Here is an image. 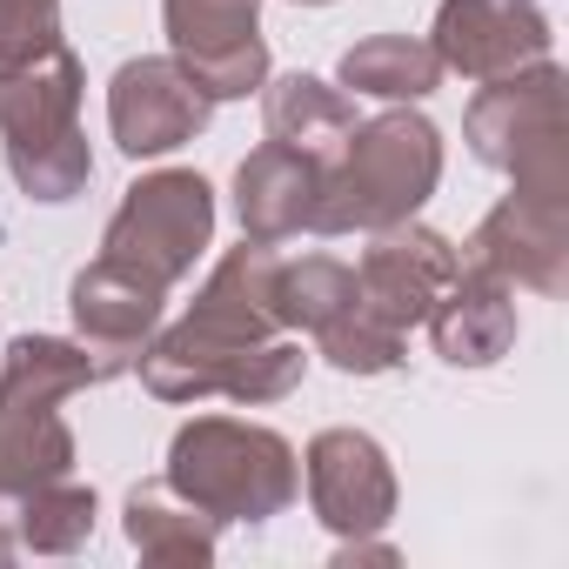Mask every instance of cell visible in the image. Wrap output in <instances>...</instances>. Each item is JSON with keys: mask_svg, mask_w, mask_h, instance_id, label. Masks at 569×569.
Wrapping results in <instances>:
<instances>
[{"mask_svg": "<svg viewBox=\"0 0 569 569\" xmlns=\"http://www.w3.org/2000/svg\"><path fill=\"white\" fill-rule=\"evenodd\" d=\"M141 369V389L161 396V402H208V396H228V402H281L296 396L309 356L302 342H234V336H214V329H194V322H174V329H154L148 349L134 356Z\"/></svg>", "mask_w": 569, "mask_h": 569, "instance_id": "5b68a950", "label": "cell"}, {"mask_svg": "<svg viewBox=\"0 0 569 569\" xmlns=\"http://www.w3.org/2000/svg\"><path fill=\"white\" fill-rule=\"evenodd\" d=\"M94 382H108V369L61 336H14L8 356H0V396L14 402H68Z\"/></svg>", "mask_w": 569, "mask_h": 569, "instance_id": "ac0fdd59", "label": "cell"}, {"mask_svg": "<svg viewBox=\"0 0 569 569\" xmlns=\"http://www.w3.org/2000/svg\"><path fill=\"white\" fill-rule=\"evenodd\" d=\"M81 61L54 48L48 61L0 81V148L28 201H74L94 181V148L81 134Z\"/></svg>", "mask_w": 569, "mask_h": 569, "instance_id": "3957f363", "label": "cell"}, {"mask_svg": "<svg viewBox=\"0 0 569 569\" xmlns=\"http://www.w3.org/2000/svg\"><path fill=\"white\" fill-rule=\"evenodd\" d=\"M462 268H482L509 289H536V296H562L569 289V201H549V194H502L476 234H469V254Z\"/></svg>", "mask_w": 569, "mask_h": 569, "instance_id": "ba28073f", "label": "cell"}, {"mask_svg": "<svg viewBox=\"0 0 569 569\" xmlns=\"http://www.w3.org/2000/svg\"><path fill=\"white\" fill-rule=\"evenodd\" d=\"M316 201H322V161L281 148V141H261L234 168V214H241L248 241H289V234H302L316 221Z\"/></svg>", "mask_w": 569, "mask_h": 569, "instance_id": "9a60e30c", "label": "cell"}, {"mask_svg": "<svg viewBox=\"0 0 569 569\" xmlns=\"http://www.w3.org/2000/svg\"><path fill=\"white\" fill-rule=\"evenodd\" d=\"M61 48V0H0V81Z\"/></svg>", "mask_w": 569, "mask_h": 569, "instance_id": "603a6c76", "label": "cell"}, {"mask_svg": "<svg viewBox=\"0 0 569 569\" xmlns=\"http://www.w3.org/2000/svg\"><path fill=\"white\" fill-rule=\"evenodd\" d=\"M8 556H14V536H0V562H8Z\"/></svg>", "mask_w": 569, "mask_h": 569, "instance_id": "cb8c5ba5", "label": "cell"}, {"mask_svg": "<svg viewBox=\"0 0 569 569\" xmlns=\"http://www.w3.org/2000/svg\"><path fill=\"white\" fill-rule=\"evenodd\" d=\"M316 342H322V356H329L342 376H389V369H402V329H389V322L369 316L362 302H349Z\"/></svg>", "mask_w": 569, "mask_h": 569, "instance_id": "7402d4cb", "label": "cell"}, {"mask_svg": "<svg viewBox=\"0 0 569 569\" xmlns=\"http://www.w3.org/2000/svg\"><path fill=\"white\" fill-rule=\"evenodd\" d=\"M462 141L482 168H502L516 194L569 201V81L556 61L482 81L462 114Z\"/></svg>", "mask_w": 569, "mask_h": 569, "instance_id": "277c9868", "label": "cell"}, {"mask_svg": "<svg viewBox=\"0 0 569 569\" xmlns=\"http://www.w3.org/2000/svg\"><path fill=\"white\" fill-rule=\"evenodd\" d=\"M68 309H74V329H81V349L114 376L134 369V356L148 349V336L161 329V309H168V289H154V281H141L134 268L94 254L74 289H68Z\"/></svg>", "mask_w": 569, "mask_h": 569, "instance_id": "4fadbf2b", "label": "cell"}, {"mask_svg": "<svg viewBox=\"0 0 569 569\" xmlns=\"http://www.w3.org/2000/svg\"><path fill=\"white\" fill-rule=\"evenodd\" d=\"M168 54L208 101H241L268 81L261 0H161Z\"/></svg>", "mask_w": 569, "mask_h": 569, "instance_id": "52a82bcc", "label": "cell"}, {"mask_svg": "<svg viewBox=\"0 0 569 569\" xmlns=\"http://www.w3.org/2000/svg\"><path fill=\"white\" fill-rule=\"evenodd\" d=\"M121 529L141 549V562H161V569H201V562H214V542H221V522L208 509L181 502L168 482H141L128 496Z\"/></svg>", "mask_w": 569, "mask_h": 569, "instance_id": "e0dca14e", "label": "cell"}, {"mask_svg": "<svg viewBox=\"0 0 569 569\" xmlns=\"http://www.w3.org/2000/svg\"><path fill=\"white\" fill-rule=\"evenodd\" d=\"M296 8H329V0H296Z\"/></svg>", "mask_w": 569, "mask_h": 569, "instance_id": "d4e9b609", "label": "cell"}, {"mask_svg": "<svg viewBox=\"0 0 569 569\" xmlns=\"http://www.w3.org/2000/svg\"><path fill=\"white\" fill-rule=\"evenodd\" d=\"M181 502L208 509L214 522H268L296 502L302 489V456L261 422L234 416H194L168 442V476Z\"/></svg>", "mask_w": 569, "mask_h": 569, "instance_id": "7a4b0ae2", "label": "cell"}, {"mask_svg": "<svg viewBox=\"0 0 569 569\" xmlns=\"http://www.w3.org/2000/svg\"><path fill=\"white\" fill-rule=\"evenodd\" d=\"M456 268H462V248L409 214L396 228H376V241H369V254L356 268V302L409 336L436 309V296L456 281Z\"/></svg>", "mask_w": 569, "mask_h": 569, "instance_id": "30bf717a", "label": "cell"}, {"mask_svg": "<svg viewBox=\"0 0 569 569\" xmlns=\"http://www.w3.org/2000/svg\"><path fill=\"white\" fill-rule=\"evenodd\" d=\"M549 21L536 0H442L436 8V61L442 74H462V81H502L516 68H536L549 61Z\"/></svg>", "mask_w": 569, "mask_h": 569, "instance_id": "8fae6325", "label": "cell"}, {"mask_svg": "<svg viewBox=\"0 0 569 569\" xmlns=\"http://www.w3.org/2000/svg\"><path fill=\"white\" fill-rule=\"evenodd\" d=\"M422 322L449 369H489L516 349V289L482 268H456V281L436 296Z\"/></svg>", "mask_w": 569, "mask_h": 569, "instance_id": "5bb4252c", "label": "cell"}, {"mask_svg": "<svg viewBox=\"0 0 569 569\" xmlns=\"http://www.w3.org/2000/svg\"><path fill=\"white\" fill-rule=\"evenodd\" d=\"M349 302H356V268L336 254H302V261L274 268V322L281 329L322 336Z\"/></svg>", "mask_w": 569, "mask_h": 569, "instance_id": "44dd1931", "label": "cell"}, {"mask_svg": "<svg viewBox=\"0 0 569 569\" xmlns=\"http://www.w3.org/2000/svg\"><path fill=\"white\" fill-rule=\"evenodd\" d=\"M442 181V134L416 108H389L376 121H356L342 154L322 168L316 234H376L409 221Z\"/></svg>", "mask_w": 569, "mask_h": 569, "instance_id": "6da1fadb", "label": "cell"}, {"mask_svg": "<svg viewBox=\"0 0 569 569\" xmlns=\"http://www.w3.org/2000/svg\"><path fill=\"white\" fill-rule=\"evenodd\" d=\"M342 88H356L369 101H422L442 88V61L416 34H369L342 54Z\"/></svg>", "mask_w": 569, "mask_h": 569, "instance_id": "d6986e66", "label": "cell"}, {"mask_svg": "<svg viewBox=\"0 0 569 569\" xmlns=\"http://www.w3.org/2000/svg\"><path fill=\"white\" fill-rule=\"evenodd\" d=\"M261 128H268V141L329 168L342 154V141L356 134V101L342 88H329L322 74H281V81H261Z\"/></svg>", "mask_w": 569, "mask_h": 569, "instance_id": "2e32d148", "label": "cell"}, {"mask_svg": "<svg viewBox=\"0 0 569 569\" xmlns=\"http://www.w3.org/2000/svg\"><path fill=\"white\" fill-rule=\"evenodd\" d=\"M208 241H214V188L194 168H161V174H141L121 194V208L101 234V254L134 268L154 289H174L201 261Z\"/></svg>", "mask_w": 569, "mask_h": 569, "instance_id": "8992f818", "label": "cell"}, {"mask_svg": "<svg viewBox=\"0 0 569 569\" xmlns=\"http://www.w3.org/2000/svg\"><path fill=\"white\" fill-rule=\"evenodd\" d=\"M302 476H309V509L329 536L356 542V536H376L389 529L396 516V469L382 456L376 436L362 429H322L302 456Z\"/></svg>", "mask_w": 569, "mask_h": 569, "instance_id": "7c38bea8", "label": "cell"}, {"mask_svg": "<svg viewBox=\"0 0 569 569\" xmlns=\"http://www.w3.org/2000/svg\"><path fill=\"white\" fill-rule=\"evenodd\" d=\"M208 114H214V101L188 81V68L174 54H141V61L114 68V81H108V128L128 161L174 154L181 141H194L208 128Z\"/></svg>", "mask_w": 569, "mask_h": 569, "instance_id": "9c48e42d", "label": "cell"}, {"mask_svg": "<svg viewBox=\"0 0 569 569\" xmlns=\"http://www.w3.org/2000/svg\"><path fill=\"white\" fill-rule=\"evenodd\" d=\"M94 516H101L94 489L74 482V476H61V482L28 489L21 502H8V516H0V522H14V542L34 549V556H74L94 536Z\"/></svg>", "mask_w": 569, "mask_h": 569, "instance_id": "ffe728a7", "label": "cell"}]
</instances>
